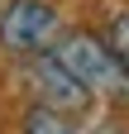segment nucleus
<instances>
[{
    "label": "nucleus",
    "instance_id": "obj_1",
    "mask_svg": "<svg viewBox=\"0 0 129 134\" xmlns=\"http://www.w3.org/2000/svg\"><path fill=\"white\" fill-rule=\"evenodd\" d=\"M57 58L77 72V81L91 96L110 100V105H129V62L105 38H96V34H67L57 43Z\"/></svg>",
    "mask_w": 129,
    "mask_h": 134
},
{
    "label": "nucleus",
    "instance_id": "obj_2",
    "mask_svg": "<svg viewBox=\"0 0 129 134\" xmlns=\"http://www.w3.org/2000/svg\"><path fill=\"white\" fill-rule=\"evenodd\" d=\"M62 14L48 0H5L0 10V48L14 58H38L57 43Z\"/></svg>",
    "mask_w": 129,
    "mask_h": 134
},
{
    "label": "nucleus",
    "instance_id": "obj_3",
    "mask_svg": "<svg viewBox=\"0 0 129 134\" xmlns=\"http://www.w3.org/2000/svg\"><path fill=\"white\" fill-rule=\"evenodd\" d=\"M29 86H34L38 105H53V110H67V115H77L91 100V91L77 81V72L57 53H38L34 62H29Z\"/></svg>",
    "mask_w": 129,
    "mask_h": 134
},
{
    "label": "nucleus",
    "instance_id": "obj_4",
    "mask_svg": "<svg viewBox=\"0 0 129 134\" xmlns=\"http://www.w3.org/2000/svg\"><path fill=\"white\" fill-rule=\"evenodd\" d=\"M24 134H86L81 125L72 120L67 110H53V105H34L24 120Z\"/></svg>",
    "mask_w": 129,
    "mask_h": 134
},
{
    "label": "nucleus",
    "instance_id": "obj_5",
    "mask_svg": "<svg viewBox=\"0 0 129 134\" xmlns=\"http://www.w3.org/2000/svg\"><path fill=\"white\" fill-rule=\"evenodd\" d=\"M105 43H110V48H115V53H120V58L129 62V14H120V19L110 24V34H105Z\"/></svg>",
    "mask_w": 129,
    "mask_h": 134
}]
</instances>
